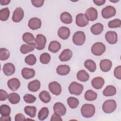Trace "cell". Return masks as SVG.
Returning a JSON list of instances; mask_svg holds the SVG:
<instances>
[{
  "label": "cell",
  "instance_id": "1",
  "mask_svg": "<svg viewBox=\"0 0 121 121\" xmlns=\"http://www.w3.org/2000/svg\"><path fill=\"white\" fill-rule=\"evenodd\" d=\"M81 113L82 115L85 118L93 117L95 113V106L92 104H83L81 108Z\"/></svg>",
  "mask_w": 121,
  "mask_h": 121
},
{
  "label": "cell",
  "instance_id": "2",
  "mask_svg": "<svg viewBox=\"0 0 121 121\" xmlns=\"http://www.w3.org/2000/svg\"><path fill=\"white\" fill-rule=\"evenodd\" d=\"M117 104L115 100L110 99L105 101L102 106L103 111L106 113H111L113 112L116 108Z\"/></svg>",
  "mask_w": 121,
  "mask_h": 121
},
{
  "label": "cell",
  "instance_id": "3",
  "mask_svg": "<svg viewBox=\"0 0 121 121\" xmlns=\"http://www.w3.org/2000/svg\"><path fill=\"white\" fill-rule=\"evenodd\" d=\"M83 86L76 82H73L69 86V90L71 94L78 95H80L83 90Z\"/></svg>",
  "mask_w": 121,
  "mask_h": 121
},
{
  "label": "cell",
  "instance_id": "4",
  "mask_svg": "<svg viewBox=\"0 0 121 121\" xmlns=\"http://www.w3.org/2000/svg\"><path fill=\"white\" fill-rule=\"evenodd\" d=\"M105 51V45L101 42L95 43L91 48L92 53L95 56H100L102 55Z\"/></svg>",
  "mask_w": 121,
  "mask_h": 121
},
{
  "label": "cell",
  "instance_id": "5",
  "mask_svg": "<svg viewBox=\"0 0 121 121\" xmlns=\"http://www.w3.org/2000/svg\"><path fill=\"white\" fill-rule=\"evenodd\" d=\"M86 40V36L85 33L82 31H77L74 33L72 41L75 44L80 46L83 44Z\"/></svg>",
  "mask_w": 121,
  "mask_h": 121
},
{
  "label": "cell",
  "instance_id": "6",
  "mask_svg": "<svg viewBox=\"0 0 121 121\" xmlns=\"http://www.w3.org/2000/svg\"><path fill=\"white\" fill-rule=\"evenodd\" d=\"M116 9L112 6H107L102 10V16L104 18H109L115 15Z\"/></svg>",
  "mask_w": 121,
  "mask_h": 121
},
{
  "label": "cell",
  "instance_id": "7",
  "mask_svg": "<svg viewBox=\"0 0 121 121\" xmlns=\"http://www.w3.org/2000/svg\"><path fill=\"white\" fill-rule=\"evenodd\" d=\"M35 42L36 43V48L38 50H41L45 47L46 39L44 35L42 34H38L36 35Z\"/></svg>",
  "mask_w": 121,
  "mask_h": 121
},
{
  "label": "cell",
  "instance_id": "8",
  "mask_svg": "<svg viewBox=\"0 0 121 121\" xmlns=\"http://www.w3.org/2000/svg\"><path fill=\"white\" fill-rule=\"evenodd\" d=\"M48 87L51 92L55 95H58L61 93V87L60 85L56 81H53L49 83Z\"/></svg>",
  "mask_w": 121,
  "mask_h": 121
},
{
  "label": "cell",
  "instance_id": "9",
  "mask_svg": "<svg viewBox=\"0 0 121 121\" xmlns=\"http://www.w3.org/2000/svg\"><path fill=\"white\" fill-rule=\"evenodd\" d=\"M76 23L79 27H84L88 24V20L85 14L79 13L76 16Z\"/></svg>",
  "mask_w": 121,
  "mask_h": 121
},
{
  "label": "cell",
  "instance_id": "10",
  "mask_svg": "<svg viewBox=\"0 0 121 121\" xmlns=\"http://www.w3.org/2000/svg\"><path fill=\"white\" fill-rule=\"evenodd\" d=\"M24 15V13L23 10L20 8H17L13 12L12 16V20L15 22H19L21 21Z\"/></svg>",
  "mask_w": 121,
  "mask_h": 121
},
{
  "label": "cell",
  "instance_id": "11",
  "mask_svg": "<svg viewBox=\"0 0 121 121\" xmlns=\"http://www.w3.org/2000/svg\"><path fill=\"white\" fill-rule=\"evenodd\" d=\"M85 15L88 20L93 21L97 18L98 13L97 10L93 7L89 8L86 10Z\"/></svg>",
  "mask_w": 121,
  "mask_h": 121
},
{
  "label": "cell",
  "instance_id": "12",
  "mask_svg": "<svg viewBox=\"0 0 121 121\" xmlns=\"http://www.w3.org/2000/svg\"><path fill=\"white\" fill-rule=\"evenodd\" d=\"M105 38L109 43L115 44L118 40L117 34L114 31H108L105 35Z\"/></svg>",
  "mask_w": 121,
  "mask_h": 121
},
{
  "label": "cell",
  "instance_id": "13",
  "mask_svg": "<svg viewBox=\"0 0 121 121\" xmlns=\"http://www.w3.org/2000/svg\"><path fill=\"white\" fill-rule=\"evenodd\" d=\"M53 111L55 113L59 114L60 116H63L66 112V108L63 104L60 102H57L54 104Z\"/></svg>",
  "mask_w": 121,
  "mask_h": 121
},
{
  "label": "cell",
  "instance_id": "14",
  "mask_svg": "<svg viewBox=\"0 0 121 121\" xmlns=\"http://www.w3.org/2000/svg\"><path fill=\"white\" fill-rule=\"evenodd\" d=\"M42 23L40 19L37 17L31 18L28 21V26L32 30H36L40 28L41 26Z\"/></svg>",
  "mask_w": 121,
  "mask_h": 121
},
{
  "label": "cell",
  "instance_id": "15",
  "mask_svg": "<svg viewBox=\"0 0 121 121\" xmlns=\"http://www.w3.org/2000/svg\"><path fill=\"white\" fill-rule=\"evenodd\" d=\"M2 69L4 74L7 76L13 75L15 72V67L14 64L10 62L5 64Z\"/></svg>",
  "mask_w": 121,
  "mask_h": 121
},
{
  "label": "cell",
  "instance_id": "16",
  "mask_svg": "<svg viewBox=\"0 0 121 121\" xmlns=\"http://www.w3.org/2000/svg\"><path fill=\"white\" fill-rule=\"evenodd\" d=\"M112 66V61L108 59H104L101 60L100 62V68L101 70L104 72L109 71Z\"/></svg>",
  "mask_w": 121,
  "mask_h": 121
},
{
  "label": "cell",
  "instance_id": "17",
  "mask_svg": "<svg viewBox=\"0 0 121 121\" xmlns=\"http://www.w3.org/2000/svg\"><path fill=\"white\" fill-rule=\"evenodd\" d=\"M70 34L69 29L65 26L60 27L58 31V36L63 40L67 39L69 37Z\"/></svg>",
  "mask_w": 121,
  "mask_h": 121
},
{
  "label": "cell",
  "instance_id": "18",
  "mask_svg": "<svg viewBox=\"0 0 121 121\" xmlns=\"http://www.w3.org/2000/svg\"><path fill=\"white\" fill-rule=\"evenodd\" d=\"M9 88L13 91H16L20 86V82L17 78H12L10 79L7 83Z\"/></svg>",
  "mask_w": 121,
  "mask_h": 121
},
{
  "label": "cell",
  "instance_id": "19",
  "mask_svg": "<svg viewBox=\"0 0 121 121\" xmlns=\"http://www.w3.org/2000/svg\"><path fill=\"white\" fill-rule=\"evenodd\" d=\"M36 47V44L35 43L30 44H24L20 47V52L23 54H26L33 51Z\"/></svg>",
  "mask_w": 121,
  "mask_h": 121
},
{
  "label": "cell",
  "instance_id": "20",
  "mask_svg": "<svg viewBox=\"0 0 121 121\" xmlns=\"http://www.w3.org/2000/svg\"><path fill=\"white\" fill-rule=\"evenodd\" d=\"M22 76L26 79L33 78L35 75V71L34 69L24 68L21 71Z\"/></svg>",
  "mask_w": 121,
  "mask_h": 121
},
{
  "label": "cell",
  "instance_id": "21",
  "mask_svg": "<svg viewBox=\"0 0 121 121\" xmlns=\"http://www.w3.org/2000/svg\"><path fill=\"white\" fill-rule=\"evenodd\" d=\"M72 56V52L71 50L68 49L64 50L60 54V55L59 58L60 61H67L69 60Z\"/></svg>",
  "mask_w": 121,
  "mask_h": 121
},
{
  "label": "cell",
  "instance_id": "22",
  "mask_svg": "<svg viewBox=\"0 0 121 121\" xmlns=\"http://www.w3.org/2000/svg\"><path fill=\"white\" fill-rule=\"evenodd\" d=\"M93 87L96 89H101L104 84V80L102 77H98L93 78L91 82Z\"/></svg>",
  "mask_w": 121,
  "mask_h": 121
},
{
  "label": "cell",
  "instance_id": "23",
  "mask_svg": "<svg viewBox=\"0 0 121 121\" xmlns=\"http://www.w3.org/2000/svg\"><path fill=\"white\" fill-rule=\"evenodd\" d=\"M41 84L38 80H35L30 82L28 84V89L31 92H37L40 88Z\"/></svg>",
  "mask_w": 121,
  "mask_h": 121
},
{
  "label": "cell",
  "instance_id": "24",
  "mask_svg": "<svg viewBox=\"0 0 121 121\" xmlns=\"http://www.w3.org/2000/svg\"><path fill=\"white\" fill-rule=\"evenodd\" d=\"M70 68L68 65H60L58 66L56 69L57 73L61 76H65L69 73Z\"/></svg>",
  "mask_w": 121,
  "mask_h": 121
},
{
  "label": "cell",
  "instance_id": "25",
  "mask_svg": "<svg viewBox=\"0 0 121 121\" xmlns=\"http://www.w3.org/2000/svg\"><path fill=\"white\" fill-rule=\"evenodd\" d=\"M61 48L60 43L57 41H52L48 46V50L52 52L56 53Z\"/></svg>",
  "mask_w": 121,
  "mask_h": 121
},
{
  "label": "cell",
  "instance_id": "26",
  "mask_svg": "<svg viewBox=\"0 0 121 121\" xmlns=\"http://www.w3.org/2000/svg\"><path fill=\"white\" fill-rule=\"evenodd\" d=\"M104 30L103 25L99 23L93 25L90 29L92 33L95 35H100Z\"/></svg>",
  "mask_w": 121,
  "mask_h": 121
},
{
  "label": "cell",
  "instance_id": "27",
  "mask_svg": "<svg viewBox=\"0 0 121 121\" xmlns=\"http://www.w3.org/2000/svg\"><path fill=\"white\" fill-rule=\"evenodd\" d=\"M60 19L61 21L66 24H69L72 22V17L70 13L67 12H62L60 15Z\"/></svg>",
  "mask_w": 121,
  "mask_h": 121
},
{
  "label": "cell",
  "instance_id": "28",
  "mask_svg": "<svg viewBox=\"0 0 121 121\" xmlns=\"http://www.w3.org/2000/svg\"><path fill=\"white\" fill-rule=\"evenodd\" d=\"M77 77L78 80L82 82L87 81L89 78L88 73L85 70L82 69L79 70L77 74Z\"/></svg>",
  "mask_w": 121,
  "mask_h": 121
},
{
  "label": "cell",
  "instance_id": "29",
  "mask_svg": "<svg viewBox=\"0 0 121 121\" xmlns=\"http://www.w3.org/2000/svg\"><path fill=\"white\" fill-rule=\"evenodd\" d=\"M116 93V88L112 85L107 86L103 91V95L106 96H112Z\"/></svg>",
  "mask_w": 121,
  "mask_h": 121
},
{
  "label": "cell",
  "instance_id": "30",
  "mask_svg": "<svg viewBox=\"0 0 121 121\" xmlns=\"http://www.w3.org/2000/svg\"><path fill=\"white\" fill-rule=\"evenodd\" d=\"M22 39L24 42L27 44L34 43L35 41V38L33 34L29 32L24 33L22 36Z\"/></svg>",
  "mask_w": 121,
  "mask_h": 121
},
{
  "label": "cell",
  "instance_id": "31",
  "mask_svg": "<svg viewBox=\"0 0 121 121\" xmlns=\"http://www.w3.org/2000/svg\"><path fill=\"white\" fill-rule=\"evenodd\" d=\"M84 66L91 72H94L96 69L95 63L93 60L90 59L87 60L85 61Z\"/></svg>",
  "mask_w": 121,
  "mask_h": 121
},
{
  "label": "cell",
  "instance_id": "32",
  "mask_svg": "<svg viewBox=\"0 0 121 121\" xmlns=\"http://www.w3.org/2000/svg\"><path fill=\"white\" fill-rule=\"evenodd\" d=\"M25 113L31 118H34L36 113V108L35 106H26L24 108Z\"/></svg>",
  "mask_w": 121,
  "mask_h": 121
},
{
  "label": "cell",
  "instance_id": "33",
  "mask_svg": "<svg viewBox=\"0 0 121 121\" xmlns=\"http://www.w3.org/2000/svg\"><path fill=\"white\" fill-rule=\"evenodd\" d=\"M97 97V93L92 90H88L85 92V98L87 101H94L96 99Z\"/></svg>",
  "mask_w": 121,
  "mask_h": 121
},
{
  "label": "cell",
  "instance_id": "34",
  "mask_svg": "<svg viewBox=\"0 0 121 121\" xmlns=\"http://www.w3.org/2000/svg\"><path fill=\"white\" fill-rule=\"evenodd\" d=\"M39 97L40 99L44 103H49L51 99V95L49 93L46 91H42L39 95Z\"/></svg>",
  "mask_w": 121,
  "mask_h": 121
},
{
  "label": "cell",
  "instance_id": "35",
  "mask_svg": "<svg viewBox=\"0 0 121 121\" xmlns=\"http://www.w3.org/2000/svg\"><path fill=\"white\" fill-rule=\"evenodd\" d=\"M8 100L12 104H17L20 100V97L16 93H12L9 95Z\"/></svg>",
  "mask_w": 121,
  "mask_h": 121
},
{
  "label": "cell",
  "instance_id": "36",
  "mask_svg": "<svg viewBox=\"0 0 121 121\" xmlns=\"http://www.w3.org/2000/svg\"><path fill=\"white\" fill-rule=\"evenodd\" d=\"M49 114V110L47 107L42 108L38 113V118L40 121H43L47 118Z\"/></svg>",
  "mask_w": 121,
  "mask_h": 121
},
{
  "label": "cell",
  "instance_id": "37",
  "mask_svg": "<svg viewBox=\"0 0 121 121\" xmlns=\"http://www.w3.org/2000/svg\"><path fill=\"white\" fill-rule=\"evenodd\" d=\"M9 10L8 8H5L0 10V19L5 21L8 20L9 16Z\"/></svg>",
  "mask_w": 121,
  "mask_h": 121
},
{
  "label": "cell",
  "instance_id": "38",
  "mask_svg": "<svg viewBox=\"0 0 121 121\" xmlns=\"http://www.w3.org/2000/svg\"><path fill=\"white\" fill-rule=\"evenodd\" d=\"M67 103L69 106L72 109L76 108L78 107L79 104L78 99L74 97H69L67 99Z\"/></svg>",
  "mask_w": 121,
  "mask_h": 121
},
{
  "label": "cell",
  "instance_id": "39",
  "mask_svg": "<svg viewBox=\"0 0 121 121\" xmlns=\"http://www.w3.org/2000/svg\"><path fill=\"white\" fill-rule=\"evenodd\" d=\"M0 112L1 116H9L11 112V109L9 106L6 104H2L0 107Z\"/></svg>",
  "mask_w": 121,
  "mask_h": 121
},
{
  "label": "cell",
  "instance_id": "40",
  "mask_svg": "<svg viewBox=\"0 0 121 121\" xmlns=\"http://www.w3.org/2000/svg\"><path fill=\"white\" fill-rule=\"evenodd\" d=\"M10 53L9 50L6 48H2L0 49V60H5L9 59Z\"/></svg>",
  "mask_w": 121,
  "mask_h": 121
},
{
  "label": "cell",
  "instance_id": "41",
  "mask_svg": "<svg viewBox=\"0 0 121 121\" xmlns=\"http://www.w3.org/2000/svg\"><path fill=\"white\" fill-rule=\"evenodd\" d=\"M51 60L50 55L46 52L42 53L40 57V62L44 64H48Z\"/></svg>",
  "mask_w": 121,
  "mask_h": 121
},
{
  "label": "cell",
  "instance_id": "42",
  "mask_svg": "<svg viewBox=\"0 0 121 121\" xmlns=\"http://www.w3.org/2000/svg\"><path fill=\"white\" fill-rule=\"evenodd\" d=\"M25 62L29 65H34L36 61V59L34 54H29L25 59Z\"/></svg>",
  "mask_w": 121,
  "mask_h": 121
},
{
  "label": "cell",
  "instance_id": "43",
  "mask_svg": "<svg viewBox=\"0 0 121 121\" xmlns=\"http://www.w3.org/2000/svg\"><path fill=\"white\" fill-rule=\"evenodd\" d=\"M121 25V21L119 19H115L109 22L108 25L109 27L111 28L120 27Z\"/></svg>",
  "mask_w": 121,
  "mask_h": 121
},
{
  "label": "cell",
  "instance_id": "44",
  "mask_svg": "<svg viewBox=\"0 0 121 121\" xmlns=\"http://www.w3.org/2000/svg\"><path fill=\"white\" fill-rule=\"evenodd\" d=\"M24 101L28 104L33 103L36 100V97L31 94H26L23 97Z\"/></svg>",
  "mask_w": 121,
  "mask_h": 121
},
{
  "label": "cell",
  "instance_id": "45",
  "mask_svg": "<svg viewBox=\"0 0 121 121\" xmlns=\"http://www.w3.org/2000/svg\"><path fill=\"white\" fill-rule=\"evenodd\" d=\"M114 75L118 79H121V66H118L116 67L114 70Z\"/></svg>",
  "mask_w": 121,
  "mask_h": 121
},
{
  "label": "cell",
  "instance_id": "46",
  "mask_svg": "<svg viewBox=\"0 0 121 121\" xmlns=\"http://www.w3.org/2000/svg\"><path fill=\"white\" fill-rule=\"evenodd\" d=\"M44 2V0H31V2L33 5L37 8L42 7L43 4Z\"/></svg>",
  "mask_w": 121,
  "mask_h": 121
},
{
  "label": "cell",
  "instance_id": "47",
  "mask_svg": "<svg viewBox=\"0 0 121 121\" xmlns=\"http://www.w3.org/2000/svg\"><path fill=\"white\" fill-rule=\"evenodd\" d=\"M9 95L6 91L4 90H0V100L1 101H5L8 98Z\"/></svg>",
  "mask_w": 121,
  "mask_h": 121
},
{
  "label": "cell",
  "instance_id": "48",
  "mask_svg": "<svg viewBox=\"0 0 121 121\" xmlns=\"http://www.w3.org/2000/svg\"><path fill=\"white\" fill-rule=\"evenodd\" d=\"M26 119L25 116L21 113H18L16 114L15 117V120L16 121H26Z\"/></svg>",
  "mask_w": 121,
  "mask_h": 121
},
{
  "label": "cell",
  "instance_id": "49",
  "mask_svg": "<svg viewBox=\"0 0 121 121\" xmlns=\"http://www.w3.org/2000/svg\"><path fill=\"white\" fill-rule=\"evenodd\" d=\"M62 119L60 117V116L59 114L54 112L51 117V121H62Z\"/></svg>",
  "mask_w": 121,
  "mask_h": 121
},
{
  "label": "cell",
  "instance_id": "50",
  "mask_svg": "<svg viewBox=\"0 0 121 121\" xmlns=\"http://www.w3.org/2000/svg\"><path fill=\"white\" fill-rule=\"evenodd\" d=\"M94 3L97 6H102L105 2V0H93Z\"/></svg>",
  "mask_w": 121,
  "mask_h": 121
},
{
  "label": "cell",
  "instance_id": "51",
  "mask_svg": "<svg viewBox=\"0 0 121 121\" xmlns=\"http://www.w3.org/2000/svg\"><path fill=\"white\" fill-rule=\"evenodd\" d=\"M10 2V0H0V3L1 5H6L9 3Z\"/></svg>",
  "mask_w": 121,
  "mask_h": 121
},
{
  "label": "cell",
  "instance_id": "52",
  "mask_svg": "<svg viewBox=\"0 0 121 121\" xmlns=\"http://www.w3.org/2000/svg\"><path fill=\"white\" fill-rule=\"evenodd\" d=\"M0 121H10L11 118L9 116H1V117L0 118Z\"/></svg>",
  "mask_w": 121,
  "mask_h": 121
},
{
  "label": "cell",
  "instance_id": "53",
  "mask_svg": "<svg viewBox=\"0 0 121 121\" xmlns=\"http://www.w3.org/2000/svg\"><path fill=\"white\" fill-rule=\"evenodd\" d=\"M109 1H110L111 2H118L119 0H115V1H112V0H109Z\"/></svg>",
  "mask_w": 121,
  "mask_h": 121
}]
</instances>
